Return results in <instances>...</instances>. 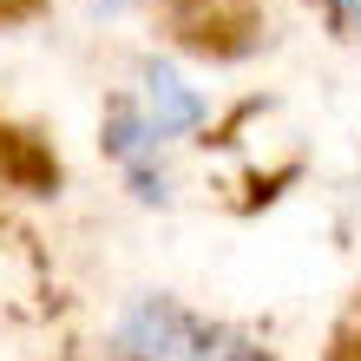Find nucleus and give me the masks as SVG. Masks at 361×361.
I'll return each instance as SVG.
<instances>
[{
	"label": "nucleus",
	"instance_id": "f257e3e1",
	"mask_svg": "<svg viewBox=\"0 0 361 361\" xmlns=\"http://www.w3.org/2000/svg\"><path fill=\"white\" fill-rule=\"evenodd\" d=\"M112 355L118 361H276L263 335L237 322L197 315L171 295H138L112 322Z\"/></svg>",
	"mask_w": 361,
	"mask_h": 361
},
{
	"label": "nucleus",
	"instance_id": "7ed1b4c3",
	"mask_svg": "<svg viewBox=\"0 0 361 361\" xmlns=\"http://www.w3.org/2000/svg\"><path fill=\"white\" fill-rule=\"evenodd\" d=\"M329 20L342 39H361V0H329Z\"/></svg>",
	"mask_w": 361,
	"mask_h": 361
},
{
	"label": "nucleus",
	"instance_id": "f03ea898",
	"mask_svg": "<svg viewBox=\"0 0 361 361\" xmlns=\"http://www.w3.org/2000/svg\"><path fill=\"white\" fill-rule=\"evenodd\" d=\"M118 92L138 105V118L152 125L164 145H184L190 132H204V125H210V99L190 86L171 59H145L138 79H132V86H118Z\"/></svg>",
	"mask_w": 361,
	"mask_h": 361
},
{
	"label": "nucleus",
	"instance_id": "20e7f679",
	"mask_svg": "<svg viewBox=\"0 0 361 361\" xmlns=\"http://www.w3.org/2000/svg\"><path fill=\"white\" fill-rule=\"evenodd\" d=\"M99 7H132V0H99Z\"/></svg>",
	"mask_w": 361,
	"mask_h": 361
}]
</instances>
